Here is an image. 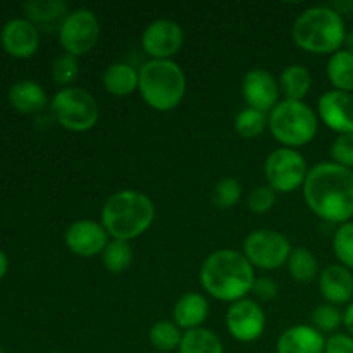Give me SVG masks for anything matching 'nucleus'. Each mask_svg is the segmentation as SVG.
Returning a JSON list of instances; mask_svg holds the SVG:
<instances>
[{
    "label": "nucleus",
    "instance_id": "nucleus-1",
    "mask_svg": "<svg viewBox=\"0 0 353 353\" xmlns=\"http://www.w3.org/2000/svg\"><path fill=\"white\" fill-rule=\"evenodd\" d=\"M303 196L317 217L345 224L353 217V171L334 162L312 168L303 183Z\"/></svg>",
    "mask_w": 353,
    "mask_h": 353
},
{
    "label": "nucleus",
    "instance_id": "nucleus-2",
    "mask_svg": "<svg viewBox=\"0 0 353 353\" xmlns=\"http://www.w3.org/2000/svg\"><path fill=\"white\" fill-rule=\"evenodd\" d=\"M200 285L212 299L221 302H238L247 299L255 283L254 265L243 252L223 248L203 261L200 268Z\"/></svg>",
    "mask_w": 353,
    "mask_h": 353
},
{
    "label": "nucleus",
    "instance_id": "nucleus-3",
    "mask_svg": "<svg viewBox=\"0 0 353 353\" xmlns=\"http://www.w3.org/2000/svg\"><path fill=\"white\" fill-rule=\"evenodd\" d=\"M154 219V202L137 190L112 193L102 207V226L112 240H134L152 226Z\"/></svg>",
    "mask_w": 353,
    "mask_h": 353
},
{
    "label": "nucleus",
    "instance_id": "nucleus-4",
    "mask_svg": "<svg viewBox=\"0 0 353 353\" xmlns=\"http://www.w3.org/2000/svg\"><path fill=\"white\" fill-rule=\"evenodd\" d=\"M296 47L312 54H336L345 43L343 19L331 7H310L295 19L292 28Z\"/></svg>",
    "mask_w": 353,
    "mask_h": 353
},
{
    "label": "nucleus",
    "instance_id": "nucleus-5",
    "mask_svg": "<svg viewBox=\"0 0 353 353\" xmlns=\"http://www.w3.org/2000/svg\"><path fill=\"white\" fill-rule=\"evenodd\" d=\"M138 92L154 110L168 112L181 103L186 93V76L174 61L150 59L138 69Z\"/></svg>",
    "mask_w": 353,
    "mask_h": 353
},
{
    "label": "nucleus",
    "instance_id": "nucleus-6",
    "mask_svg": "<svg viewBox=\"0 0 353 353\" xmlns=\"http://www.w3.org/2000/svg\"><path fill=\"white\" fill-rule=\"evenodd\" d=\"M269 130L272 137L286 148L305 147L316 138L317 116L305 102L281 100L269 112Z\"/></svg>",
    "mask_w": 353,
    "mask_h": 353
},
{
    "label": "nucleus",
    "instance_id": "nucleus-7",
    "mask_svg": "<svg viewBox=\"0 0 353 353\" xmlns=\"http://www.w3.org/2000/svg\"><path fill=\"white\" fill-rule=\"evenodd\" d=\"M52 114L62 128L74 133L92 130L99 121V103L85 88L69 86L55 93L52 99Z\"/></svg>",
    "mask_w": 353,
    "mask_h": 353
},
{
    "label": "nucleus",
    "instance_id": "nucleus-8",
    "mask_svg": "<svg viewBox=\"0 0 353 353\" xmlns=\"http://www.w3.org/2000/svg\"><path fill=\"white\" fill-rule=\"evenodd\" d=\"M292 243L283 233L274 230H255L245 238L243 255L254 268L274 271L288 264Z\"/></svg>",
    "mask_w": 353,
    "mask_h": 353
},
{
    "label": "nucleus",
    "instance_id": "nucleus-9",
    "mask_svg": "<svg viewBox=\"0 0 353 353\" xmlns=\"http://www.w3.org/2000/svg\"><path fill=\"white\" fill-rule=\"evenodd\" d=\"M265 178L268 185L274 190L276 193H292L303 188L309 169L307 162L300 152L295 148L281 147L278 150L271 152L269 157L265 159Z\"/></svg>",
    "mask_w": 353,
    "mask_h": 353
},
{
    "label": "nucleus",
    "instance_id": "nucleus-10",
    "mask_svg": "<svg viewBox=\"0 0 353 353\" xmlns=\"http://www.w3.org/2000/svg\"><path fill=\"white\" fill-rule=\"evenodd\" d=\"M100 37L99 17L90 9H74L59 28V41L68 54L85 55L93 50Z\"/></svg>",
    "mask_w": 353,
    "mask_h": 353
},
{
    "label": "nucleus",
    "instance_id": "nucleus-11",
    "mask_svg": "<svg viewBox=\"0 0 353 353\" xmlns=\"http://www.w3.org/2000/svg\"><path fill=\"white\" fill-rule=\"evenodd\" d=\"M226 327L234 340L252 343L265 330V314L255 300L243 299L231 303L226 312Z\"/></svg>",
    "mask_w": 353,
    "mask_h": 353
},
{
    "label": "nucleus",
    "instance_id": "nucleus-12",
    "mask_svg": "<svg viewBox=\"0 0 353 353\" xmlns=\"http://www.w3.org/2000/svg\"><path fill=\"white\" fill-rule=\"evenodd\" d=\"M181 26L172 19L152 21L141 33V47L150 59L157 61H171L172 55L183 47Z\"/></svg>",
    "mask_w": 353,
    "mask_h": 353
},
{
    "label": "nucleus",
    "instance_id": "nucleus-13",
    "mask_svg": "<svg viewBox=\"0 0 353 353\" xmlns=\"http://www.w3.org/2000/svg\"><path fill=\"white\" fill-rule=\"evenodd\" d=\"M241 93L250 109L261 110V112H271L279 103V81L269 71L261 68L250 69L243 76L241 83Z\"/></svg>",
    "mask_w": 353,
    "mask_h": 353
},
{
    "label": "nucleus",
    "instance_id": "nucleus-14",
    "mask_svg": "<svg viewBox=\"0 0 353 353\" xmlns=\"http://www.w3.org/2000/svg\"><path fill=\"white\" fill-rule=\"evenodd\" d=\"M65 247L69 252L79 257H95L102 255L105 247L109 245V233L102 223H95L92 219L74 221L65 230L64 234Z\"/></svg>",
    "mask_w": 353,
    "mask_h": 353
},
{
    "label": "nucleus",
    "instance_id": "nucleus-15",
    "mask_svg": "<svg viewBox=\"0 0 353 353\" xmlns=\"http://www.w3.org/2000/svg\"><path fill=\"white\" fill-rule=\"evenodd\" d=\"M3 50L16 59H30L40 47V33L31 21L16 17L3 24L0 31Z\"/></svg>",
    "mask_w": 353,
    "mask_h": 353
},
{
    "label": "nucleus",
    "instance_id": "nucleus-16",
    "mask_svg": "<svg viewBox=\"0 0 353 353\" xmlns=\"http://www.w3.org/2000/svg\"><path fill=\"white\" fill-rule=\"evenodd\" d=\"M321 121L340 134L353 133V93L331 90L317 102Z\"/></svg>",
    "mask_w": 353,
    "mask_h": 353
},
{
    "label": "nucleus",
    "instance_id": "nucleus-17",
    "mask_svg": "<svg viewBox=\"0 0 353 353\" xmlns=\"http://www.w3.org/2000/svg\"><path fill=\"white\" fill-rule=\"evenodd\" d=\"M326 338L314 326L296 324L288 327L278 338V353H324Z\"/></svg>",
    "mask_w": 353,
    "mask_h": 353
},
{
    "label": "nucleus",
    "instance_id": "nucleus-18",
    "mask_svg": "<svg viewBox=\"0 0 353 353\" xmlns=\"http://www.w3.org/2000/svg\"><path fill=\"white\" fill-rule=\"evenodd\" d=\"M319 290L331 305H343L353 299V274L345 265H327L319 274Z\"/></svg>",
    "mask_w": 353,
    "mask_h": 353
},
{
    "label": "nucleus",
    "instance_id": "nucleus-19",
    "mask_svg": "<svg viewBox=\"0 0 353 353\" xmlns=\"http://www.w3.org/2000/svg\"><path fill=\"white\" fill-rule=\"evenodd\" d=\"M209 316V302L200 293H186L172 309V319L183 331H192L202 327Z\"/></svg>",
    "mask_w": 353,
    "mask_h": 353
},
{
    "label": "nucleus",
    "instance_id": "nucleus-20",
    "mask_svg": "<svg viewBox=\"0 0 353 353\" xmlns=\"http://www.w3.org/2000/svg\"><path fill=\"white\" fill-rule=\"evenodd\" d=\"M103 88L114 97H128L138 90L140 76L133 65L126 62H114L103 71Z\"/></svg>",
    "mask_w": 353,
    "mask_h": 353
},
{
    "label": "nucleus",
    "instance_id": "nucleus-21",
    "mask_svg": "<svg viewBox=\"0 0 353 353\" xmlns=\"http://www.w3.org/2000/svg\"><path fill=\"white\" fill-rule=\"evenodd\" d=\"M9 100L21 114H34L47 105V92L43 86L31 79H23L12 85L9 92Z\"/></svg>",
    "mask_w": 353,
    "mask_h": 353
},
{
    "label": "nucleus",
    "instance_id": "nucleus-22",
    "mask_svg": "<svg viewBox=\"0 0 353 353\" xmlns=\"http://www.w3.org/2000/svg\"><path fill=\"white\" fill-rule=\"evenodd\" d=\"M24 10L28 14V21H31L37 28H61L62 21L69 14L68 3L62 0H33L24 6Z\"/></svg>",
    "mask_w": 353,
    "mask_h": 353
},
{
    "label": "nucleus",
    "instance_id": "nucleus-23",
    "mask_svg": "<svg viewBox=\"0 0 353 353\" xmlns=\"http://www.w3.org/2000/svg\"><path fill=\"white\" fill-rule=\"evenodd\" d=\"M278 81L279 92L283 93L285 100L303 102V97H307V93L310 92V86H312V76L305 65L292 64L283 69Z\"/></svg>",
    "mask_w": 353,
    "mask_h": 353
},
{
    "label": "nucleus",
    "instance_id": "nucleus-24",
    "mask_svg": "<svg viewBox=\"0 0 353 353\" xmlns=\"http://www.w3.org/2000/svg\"><path fill=\"white\" fill-rule=\"evenodd\" d=\"M327 78L334 90L353 92V54L348 50H338L327 62Z\"/></svg>",
    "mask_w": 353,
    "mask_h": 353
},
{
    "label": "nucleus",
    "instance_id": "nucleus-25",
    "mask_svg": "<svg viewBox=\"0 0 353 353\" xmlns=\"http://www.w3.org/2000/svg\"><path fill=\"white\" fill-rule=\"evenodd\" d=\"M178 350L179 353H224L219 336L205 327L185 331Z\"/></svg>",
    "mask_w": 353,
    "mask_h": 353
},
{
    "label": "nucleus",
    "instance_id": "nucleus-26",
    "mask_svg": "<svg viewBox=\"0 0 353 353\" xmlns=\"http://www.w3.org/2000/svg\"><path fill=\"white\" fill-rule=\"evenodd\" d=\"M185 331L174 321H159L148 331V340L159 353H171L179 348Z\"/></svg>",
    "mask_w": 353,
    "mask_h": 353
},
{
    "label": "nucleus",
    "instance_id": "nucleus-27",
    "mask_svg": "<svg viewBox=\"0 0 353 353\" xmlns=\"http://www.w3.org/2000/svg\"><path fill=\"white\" fill-rule=\"evenodd\" d=\"M288 269L296 283H310L319 274V262L309 248H293L288 259Z\"/></svg>",
    "mask_w": 353,
    "mask_h": 353
},
{
    "label": "nucleus",
    "instance_id": "nucleus-28",
    "mask_svg": "<svg viewBox=\"0 0 353 353\" xmlns=\"http://www.w3.org/2000/svg\"><path fill=\"white\" fill-rule=\"evenodd\" d=\"M133 248H131L130 241L123 240H110L109 245L105 247V250L102 252V262L103 268L109 272H123L133 262Z\"/></svg>",
    "mask_w": 353,
    "mask_h": 353
},
{
    "label": "nucleus",
    "instance_id": "nucleus-29",
    "mask_svg": "<svg viewBox=\"0 0 353 353\" xmlns=\"http://www.w3.org/2000/svg\"><path fill=\"white\" fill-rule=\"evenodd\" d=\"M269 124V116L261 110L250 109V107H245L243 110H240L234 119V130L245 140H254L259 134L264 133V130Z\"/></svg>",
    "mask_w": 353,
    "mask_h": 353
},
{
    "label": "nucleus",
    "instance_id": "nucleus-30",
    "mask_svg": "<svg viewBox=\"0 0 353 353\" xmlns=\"http://www.w3.org/2000/svg\"><path fill=\"white\" fill-rule=\"evenodd\" d=\"M50 72L52 79H54L57 85L69 88L79 76V59L76 57V55L64 52V54L57 55V57L54 59Z\"/></svg>",
    "mask_w": 353,
    "mask_h": 353
},
{
    "label": "nucleus",
    "instance_id": "nucleus-31",
    "mask_svg": "<svg viewBox=\"0 0 353 353\" xmlns=\"http://www.w3.org/2000/svg\"><path fill=\"white\" fill-rule=\"evenodd\" d=\"M241 190L240 181L236 178H223L216 183L212 190V203L217 209H233L241 199Z\"/></svg>",
    "mask_w": 353,
    "mask_h": 353
},
{
    "label": "nucleus",
    "instance_id": "nucleus-32",
    "mask_svg": "<svg viewBox=\"0 0 353 353\" xmlns=\"http://www.w3.org/2000/svg\"><path fill=\"white\" fill-rule=\"evenodd\" d=\"M333 250L341 265L353 269V223L340 224L333 238Z\"/></svg>",
    "mask_w": 353,
    "mask_h": 353
},
{
    "label": "nucleus",
    "instance_id": "nucleus-33",
    "mask_svg": "<svg viewBox=\"0 0 353 353\" xmlns=\"http://www.w3.org/2000/svg\"><path fill=\"white\" fill-rule=\"evenodd\" d=\"M343 324V314L340 312L336 305L331 303H323L316 307L312 312V326L319 333H333Z\"/></svg>",
    "mask_w": 353,
    "mask_h": 353
},
{
    "label": "nucleus",
    "instance_id": "nucleus-34",
    "mask_svg": "<svg viewBox=\"0 0 353 353\" xmlns=\"http://www.w3.org/2000/svg\"><path fill=\"white\" fill-rule=\"evenodd\" d=\"M248 209L255 214H265L274 207L276 192L269 185L257 186L248 193Z\"/></svg>",
    "mask_w": 353,
    "mask_h": 353
},
{
    "label": "nucleus",
    "instance_id": "nucleus-35",
    "mask_svg": "<svg viewBox=\"0 0 353 353\" xmlns=\"http://www.w3.org/2000/svg\"><path fill=\"white\" fill-rule=\"evenodd\" d=\"M331 157L333 162L343 168H353V133L340 134L331 145Z\"/></svg>",
    "mask_w": 353,
    "mask_h": 353
},
{
    "label": "nucleus",
    "instance_id": "nucleus-36",
    "mask_svg": "<svg viewBox=\"0 0 353 353\" xmlns=\"http://www.w3.org/2000/svg\"><path fill=\"white\" fill-rule=\"evenodd\" d=\"M252 293L261 302H271L278 295V283L271 278H255Z\"/></svg>",
    "mask_w": 353,
    "mask_h": 353
},
{
    "label": "nucleus",
    "instance_id": "nucleus-37",
    "mask_svg": "<svg viewBox=\"0 0 353 353\" xmlns=\"http://www.w3.org/2000/svg\"><path fill=\"white\" fill-rule=\"evenodd\" d=\"M324 353H353V338L350 334H331L326 340Z\"/></svg>",
    "mask_w": 353,
    "mask_h": 353
},
{
    "label": "nucleus",
    "instance_id": "nucleus-38",
    "mask_svg": "<svg viewBox=\"0 0 353 353\" xmlns=\"http://www.w3.org/2000/svg\"><path fill=\"white\" fill-rule=\"evenodd\" d=\"M343 324H345V327H347L348 333H350V336L353 338V302L347 307V310H345Z\"/></svg>",
    "mask_w": 353,
    "mask_h": 353
},
{
    "label": "nucleus",
    "instance_id": "nucleus-39",
    "mask_svg": "<svg viewBox=\"0 0 353 353\" xmlns=\"http://www.w3.org/2000/svg\"><path fill=\"white\" fill-rule=\"evenodd\" d=\"M7 269H9V261H7V255L0 248V279L7 274Z\"/></svg>",
    "mask_w": 353,
    "mask_h": 353
},
{
    "label": "nucleus",
    "instance_id": "nucleus-40",
    "mask_svg": "<svg viewBox=\"0 0 353 353\" xmlns=\"http://www.w3.org/2000/svg\"><path fill=\"white\" fill-rule=\"evenodd\" d=\"M345 45H347V50L353 54V31H350V33L345 37Z\"/></svg>",
    "mask_w": 353,
    "mask_h": 353
},
{
    "label": "nucleus",
    "instance_id": "nucleus-41",
    "mask_svg": "<svg viewBox=\"0 0 353 353\" xmlns=\"http://www.w3.org/2000/svg\"><path fill=\"white\" fill-rule=\"evenodd\" d=\"M48 353H62V352H48Z\"/></svg>",
    "mask_w": 353,
    "mask_h": 353
},
{
    "label": "nucleus",
    "instance_id": "nucleus-42",
    "mask_svg": "<svg viewBox=\"0 0 353 353\" xmlns=\"http://www.w3.org/2000/svg\"><path fill=\"white\" fill-rule=\"evenodd\" d=\"M0 353H3V350H2V348H0Z\"/></svg>",
    "mask_w": 353,
    "mask_h": 353
},
{
    "label": "nucleus",
    "instance_id": "nucleus-43",
    "mask_svg": "<svg viewBox=\"0 0 353 353\" xmlns=\"http://www.w3.org/2000/svg\"><path fill=\"white\" fill-rule=\"evenodd\" d=\"M157 353H159V352H157Z\"/></svg>",
    "mask_w": 353,
    "mask_h": 353
}]
</instances>
